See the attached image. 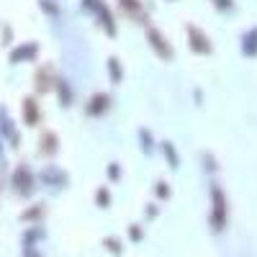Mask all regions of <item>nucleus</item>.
<instances>
[{"instance_id":"nucleus-4","label":"nucleus","mask_w":257,"mask_h":257,"mask_svg":"<svg viewBox=\"0 0 257 257\" xmlns=\"http://www.w3.org/2000/svg\"><path fill=\"white\" fill-rule=\"evenodd\" d=\"M85 8H90L98 18H100V24L105 26V31L108 34H116V24H113V16L105 11V6L100 3V0H85Z\"/></svg>"},{"instance_id":"nucleus-18","label":"nucleus","mask_w":257,"mask_h":257,"mask_svg":"<svg viewBox=\"0 0 257 257\" xmlns=\"http://www.w3.org/2000/svg\"><path fill=\"white\" fill-rule=\"evenodd\" d=\"M132 239H134V242H139V239H142V231H139V226H134V229H132Z\"/></svg>"},{"instance_id":"nucleus-6","label":"nucleus","mask_w":257,"mask_h":257,"mask_svg":"<svg viewBox=\"0 0 257 257\" xmlns=\"http://www.w3.org/2000/svg\"><path fill=\"white\" fill-rule=\"evenodd\" d=\"M13 185H16L18 193H24V196H29V193H31V173H29L26 167H18V170H16Z\"/></svg>"},{"instance_id":"nucleus-11","label":"nucleus","mask_w":257,"mask_h":257,"mask_svg":"<svg viewBox=\"0 0 257 257\" xmlns=\"http://www.w3.org/2000/svg\"><path fill=\"white\" fill-rule=\"evenodd\" d=\"M244 54H247V57H249V54H257V29L244 36Z\"/></svg>"},{"instance_id":"nucleus-16","label":"nucleus","mask_w":257,"mask_h":257,"mask_svg":"<svg viewBox=\"0 0 257 257\" xmlns=\"http://www.w3.org/2000/svg\"><path fill=\"white\" fill-rule=\"evenodd\" d=\"M157 196H160V198H167V196H170L167 183H157Z\"/></svg>"},{"instance_id":"nucleus-12","label":"nucleus","mask_w":257,"mask_h":257,"mask_svg":"<svg viewBox=\"0 0 257 257\" xmlns=\"http://www.w3.org/2000/svg\"><path fill=\"white\" fill-rule=\"evenodd\" d=\"M95 203H98L100 208H108V203H111V193H108V188H98V193H95Z\"/></svg>"},{"instance_id":"nucleus-8","label":"nucleus","mask_w":257,"mask_h":257,"mask_svg":"<svg viewBox=\"0 0 257 257\" xmlns=\"http://www.w3.org/2000/svg\"><path fill=\"white\" fill-rule=\"evenodd\" d=\"M39 144H41V147H39L41 155H54V152H57V137H54L52 132H47L44 137H41Z\"/></svg>"},{"instance_id":"nucleus-1","label":"nucleus","mask_w":257,"mask_h":257,"mask_svg":"<svg viewBox=\"0 0 257 257\" xmlns=\"http://www.w3.org/2000/svg\"><path fill=\"white\" fill-rule=\"evenodd\" d=\"M208 221L213 226V231H224L226 221H229V203L221 185H211V213H208Z\"/></svg>"},{"instance_id":"nucleus-15","label":"nucleus","mask_w":257,"mask_h":257,"mask_svg":"<svg viewBox=\"0 0 257 257\" xmlns=\"http://www.w3.org/2000/svg\"><path fill=\"white\" fill-rule=\"evenodd\" d=\"M103 244H105V249H111L113 254H121V252H123V249H121V242H118V239H113V237H111V239H105Z\"/></svg>"},{"instance_id":"nucleus-13","label":"nucleus","mask_w":257,"mask_h":257,"mask_svg":"<svg viewBox=\"0 0 257 257\" xmlns=\"http://www.w3.org/2000/svg\"><path fill=\"white\" fill-rule=\"evenodd\" d=\"M34 54H36V47L31 44L29 49H16V52L11 54V59H13V62H18V59H24V57H34Z\"/></svg>"},{"instance_id":"nucleus-10","label":"nucleus","mask_w":257,"mask_h":257,"mask_svg":"<svg viewBox=\"0 0 257 257\" xmlns=\"http://www.w3.org/2000/svg\"><path fill=\"white\" fill-rule=\"evenodd\" d=\"M36 88H39L41 93H44V90H49V88H52V82H49V70H47V67L36 72Z\"/></svg>"},{"instance_id":"nucleus-3","label":"nucleus","mask_w":257,"mask_h":257,"mask_svg":"<svg viewBox=\"0 0 257 257\" xmlns=\"http://www.w3.org/2000/svg\"><path fill=\"white\" fill-rule=\"evenodd\" d=\"M188 47L196 52V54H211V52H213L208 36H206L198 26H188Z\"/></svg>"},{"instance_id":"nucleus-17","label":"nucleus","mask_w":257,"mask_h":257,"mask_svg":"<svg viewBox=\"0 0 257 257\" xmlns=\"http://www.w3.org/2000/svg\"><path fill=\"white\" fill-rule=\"evenodd\" d=\"M24 257H41V254H39V252H36L34 247H26V252H24Z\"/></svg>"},{"instance_id":"nucleus-9","label":"nucleus","mask_w":257,"mask_h":257,"mask_svg":"<svg viewBox=\"0 0 257 257\" xmlns=\"http://www.w3.org/2000/svg\"><path fill=\"white\" fill-rule=\"evenodd\" d=\"M118 3H121L123 13H128L132 18H144V8H142L139 0H118Z\"/></svg>"},{"instance_id":"nucleus-14","label":"nucleus","mask_w":257,"mask_h":257,"mask_svg":"<svg viewBox=\"0 0 257 257\" xmlns=\"http://www.w3.org/2000/svg\"><path fill=\"white\" fill-rule=\"evenodd\" d=\"M108 70L113 72V80L118 82V80H121V67H118V59H116V57H111V59H108Z\"/></svg>"},{"instance_id":"nucleus-5","label":"nucleus","mask_w":257,"mask_h":257,"mask_svg":"<svg viewBox=\"0 0 257 257\" xmlns=\"http://www.w3.org/2000/svg\"><path fill=\"white\" fill-rule=\"evenodd\" d=\"M21 108H24V121H26V126H36V123H39L41 111H39V103H36L34 98H26Z\"/></svg>"},{"instance_id":"nucleus-2","label":"nucleus","mask_w":257,"mask_h":257,"mask_svg":"<svg viewBox=\"0 0 257 257\" xmlns=\"http://www.w3.org/2000/svg\"><path fill=\"white\" fill-rule=\"evenodd\" d=\"M147 44L155 49V54H157L160 59H173V47H170V41L162 36L160 29H155V26L147 29Z\"/></svg>"},{"instance_id":"nucleus-7","label":"nucleus","mask_w":257,"mask_h":257,"mask_svg":"<svg viewBox=\"0 0 257 257\" xmlns=\"http://www.w3.org/2000/svg\"><path fill=\"white\" fill-rule=\"evenodd\" d=\"M108 103H111V98H108V95L98 93V95H93V100L88 103V108H85V111H88L90 116H100L105 108H108Z\"/></svg>"}]
</instances>
